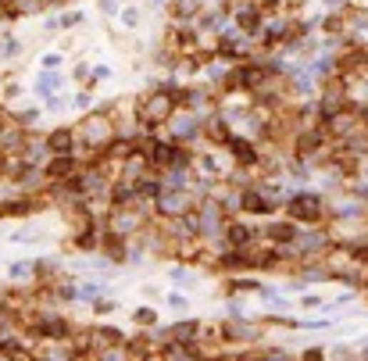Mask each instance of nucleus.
<instances>
[{
	"instance_id": "nucleus-1",
	"label": "nucleus",
	"mask_w": 368,
	"mask_h": 361,
	"mask_svg": "<svg viewBox=\"0 0 368 361\" xmlns=\"http://www.w3.org/2000/svg\"><path fill=\"white\" fill-rule=\"evenodd\" d=\"M133 111H136V126H140L143 133H158V129H165V126L175 118V111H179L175 90H165V86L147 90L140 101H133Z\"/></svg>"
},
{
	"instance_id": "nucleus-2",
	"label": "nucleus",
	"mask_w": 368,
	"mask_h": 361,
	"mask_svg": "<svg viewBox=\"0 0 368 361\" xmlns=\"http://www.w3.org/2000/svg\"><path fill=\"white\" fill-rule=\"evenodd\" d=\"M286 218L293 225H307V229H318L329 222V208L318 193H293L286 200Z\"/></svg>"
},
{
	"instance_id": "nucleus-3",
	"label": "nucleus",
	"mask_w": 368,
	"mask_h": 361,
	"mask_svg": "<svg viewBox=\"0 0 368 361\" xmlns=\"http://www.w3.org/2000/svg\"><path fill=\"white\" fill-rule=\"evenodd\" d=\"M215 336L222 347H250L265 336V325L261 322H247V318H222L215 325Z\"/></svg>"
},
{
	"instance_id": "nucleus-4",
	"label": "nucleus",
	"mask_w": 368,
	"mask_h": 361,
	"mask_svg": "<svg viewBox=\"0 0 368 361\" xmlns=\"http://www.w3.org/2000/svg\"><path fill=\"white\" fill-rule=\"evenodd\" d=\"M197 193L193 190H165L161 186V193H158V200H154V218H161V222H172V218H186L193 208H197Z\"/></svg>"
},
{
	"instance_id": "nucleus-5",
	"label": "nucleus",
	"mask_w": 368,
	"mask_h": 361,
	"mask_svg": "<svg viewBox=\"0 0 368 361\" xmlns=\"http://www.w3.org/2000/svg\"><path fill=\"white\" fill-rule=\"evenodd\" d=\"M165 140H172V143H179V147H190L193 140H204L200 136V118L197 115H190V111H175V118L165 126Z\"/></svg>"
},
{
	"instance_id": "nucleus-6",
	"label": "nucleus",
	"mask_w": 368,
	"mask_h": 361,
	"mask_svg": "<svg viewBox=\"0 0 368 361\" xmlns=\"http://www.w3.org/2000/svg\"><path fill=\"white\" fill-rule=\"evenodd\" d=\"M257 240H261V233H257L250 222H243V218H229V222H225V233H222L225 250H247V247H254Z\"/></svg>"
},
{
	"instance_id": "nucleus-7",
	"label": "nucleus",
	"mask_w": 368,
	"mask_h": 361,
	"mask_svg": "<svg viewBox=\"0 0 368 361\" xmlns=\"http://www.w3.org/2000/svg\"><path fill=\"white\" fill-rule=\"evenodd\" d=\"M225 151H229V158L236 161V168H257V161H261V147H257L254 140L240 136V133H232V136L225 140Z\"/></svg>"
},
{
	"instance_id": "nucleus-8",
	"label": "nucleus",
	"mask_w": 368,
	"mask_h": 361,
	"mask_svg": "<svg viewBox=\"0 0 368 361\" xmlns=\"http://www.w3.org/2000/svg\"><path fill=\"white\" fill-rule=\"evenodd\" d=\"M79 168H83V161H79L76 154H68V158H47L44 176H47L51 186H65V183H72V179L79 176Z\"/></svg>"
},
{
	"instance_id": "nucleus-9",
	"label": "nucleus",
	"mask_w": 368,
	"mask_h": 361,
	"mask_svg": "<svg viewBox=\"0 0 368 361\" xmlns=\"http://www.w3.org/2000/svg\"><path fill=\"white\" fill-rule=\"evenodd\" d=\"M297 225L290 222V218H272L268 225H265V233H261V240H268L272 247H279V250H286V247H293V240H297Z\"/></svg>"
},
{
	"instance_id": "nucleus-10",
	"label": "nucleus",
	"mask_w": 368,
	"mask_h": 361,
	"mask_svg": "<svg viewBox=\"0 0 368 361\" xmlns=\"http://www.w3.org/2000/svg\"><path fill=\"white\" fill-rule=\"evenodd\" d=\"M47 151H51V158H68V154H76V129H72V126L51 129V133H47Z\"/></svg>"
},
{
	"instance_id": "nucleus-11",
	"label": "nucleus",
	"mask_w": 368,
	"mask_h": 361,
	"mask_svg": "<svg viewBox=\"0 0 368 361\" xmlns=\"http://www.w3.org/2000/svg\"><path fill=\"white\" fill-rule=\"evenodd\" d=\"M133 322H136V325L147 332V329H154V322H158V311H154V307H136V311H133Z\"/></svg>"
},
{
	"instance_id": "nucleus-12",
	"label": "nucleus",
	"mask_w": 368,
	"mask_h": 361,
	"mask_svg": "<svg viewBox=\"0 0 368 361\" xmlns=\"http://www.w3.org/2000/svg\"><path fill=\"white\" fill-rule=\"evenodd\" d=\"M101 293H104V290H101L97 283H83V286H76V300H90V304H93V300H101Z\"/></svg>"
},
{
	"instance_id": "nucleus-13",
	"label": "nucleus",
	"mask_w": 368,
	"mask_h": 361,
	"mask_svg": "<svg viewBox=\"0 0 368 361\" xmlns=\"http://www.w3.org/2000/svg\"><path fill=\"white\" fill-rule=\"evenodd\" d=\"M93 311H97V315H111V311H115V300L101 297V300H93Z\"/></svg>"
},
{
	"instance_id": "nucleus-14",
	"label": "nucleus",
	"mask_w": 368,
	"mask_h": 361,
	"mask_svg": "<svg viewBox=\"0 0 368 361\" xmlns=\"http://www.w3.org/2000/svg\"><path fill=\"white\" fill-rule=\"evenodd\" d=\"M40 65H44L47 72H54V68L61 65V54H44V61H40Z\"/></svg>"
},
{
	"instance_id": "nucleus-15",
	"label": "nucleus",
	"mask_w": 368,
	"mask_h": 361,
	"mask_svg": "<svg viewBox=\"0 0 368 361\" xmlns=\"http://www.w3.org/2000/svg\"><path fill=\"white\" fill-rule=\"evenodd\" d=\"M104 15H118V0H97Z\"/></svg>"
},
{
	"instance_id": "nucleus-16",
	"label": "nucleus",
	"mask_w": 368,
	"mask_h": 361,
	"mask_svg": "<svg viewBox=\"0 0 368 361\" xmlns=\"http://www.w3.org/2000/svg\"><path fill=\"white\" fill-rule=\"evenodd\" d=\"M168 307H175V311H186V297H183V293H172V297H168Z\"/></svg>"
},
{
	"instance_id": "nucleus-17",
	"label": "nucleus",
	"mask_w": 368,
	"mask_h": 361,
	"mask_svg": "<svg viewBox=\"0 0 368 361\" xmlns=\"http://www.w3.org/2000/svg\"><path fill=\"white\" fill-rule=\"evenodd\" d=\"M122 22H126V26H136V22H140V11H136V8L122 11Z\"/></svg>"
},
{
	"instance_id": "nucleus-18",
	"label": "nucleus",
	"mask_w": 368,
	"mask_h": 361,
	"mask_svg": "<svg viewBox=\"0 0 368 361\" xmlns=\"http://www.w3.org/2000/svg\"><path fill=\"white\" fill-rule=\"evenodd\" d=\"M72 108H90V93H76V97H72Z\"/></svg>"
},
{
	"instance_id": "nucleus-19",
	"label": "nucleus",
	"mask_w": 368,
	"mask_h": 361,
	"mask_svg": "<svg viewBox=\"0 0 368 361\" xmlns=\"http://www.w3.org/2000/svg\"><path fill=\"white\" fill-rule=\"evenodd\" d=\"M8 361H36V354H33V350H19V354H11Z\"/></svg>"
},
{
	"instance_id": "nucleus-20",
	"label": "nucleus",
	"mask_w": 368,
	"mask_h": 361,
	"mask_svg": "<svg viewBox=\"0 0 368 361\" xmlns=\"http://www.w3.org/2000/svg\"><path fill=\"white\" fill-rule=\"evenodd\" d=\"M300 304H304V307H318V304H322V297H300Z\"/></svg>"
},
{
	"instance_id": "nucleus-21",
	"label": "nucleus",
	"mask_w": 368,
	"mask_h": 361,
	"mask_svg": "<svg viewBox=\"0 0 368 361\" xmlns=\"http://www.w3.org/2000/svg\"><path fill=\"white\" fill-rule=\"evenodd\" d=\"M354 354H357V357H368V336L357 343V350H354Z\"/></svg>"
},
{
	"instance_id": "nucleus-22",
	"label": "nucleus",
	"mask_w": 368,
	"mask_h": 361,
	"mask_svg": "<svg viewBox=\"0 0 368 361\" xmlns=\"http://www.w3.org/2000/svg\"><path fill=\"white\" fill-rule=\"evenodd\" d=\"M4 4H19V0H4Z\"/></svg>"
}]
</instances>
